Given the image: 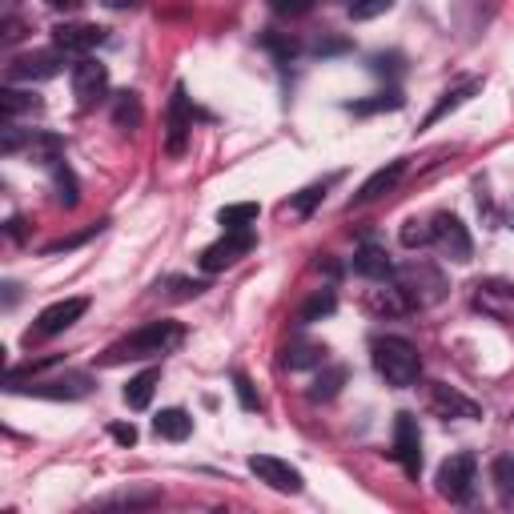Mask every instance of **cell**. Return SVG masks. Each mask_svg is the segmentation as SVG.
Returning a JSON list of instances; mask_svg holds the SVG:
<instances>
[{
  "label": "cell",
  "mask_w": 514,
  "mask_h": 514,
  "mask_svg": "<svg viewBox=\"0 0 514 514\" xmlns=\"http://www.w3.org/2000/svg\"><path fill=\"white\" fill-rule=\"evenodd\" d=\"M249 474H253L257 482H266L270 490H278V494H302V490H306L302 470L290 466L286 458H274V454H253V458H249Z\"/></svg>",
  "instance_id": "cell-8"
},
{
  "label": "cell",
  "mask_w": 514,
  "mask_h": 514,
  "mask_svg": "<svg viewBox=\"0 0 514 514\" xmlns=\"http://www.w3.org/2000/svg\"><path fill=\"white\" fill-rule=\"evenodd\" d=\"M370 69H374V73H382V77H398V73H402V57H398V53L374 57V61H370Z\"/></svg>",
  "instance_id": "cell-42"
},
{
  "label": "cell",
  "mask_w": 514,
  "mask_h": 514,
  "mask_svg": "<svg viewBox=\"0 0 514 514\" xmlns=\"http://www.w3.org/2000/svg\"><path fill=\"white\" fill-rule=\"evenodd\" d=\"M157 494L153 490H125V494H113V498H105L101 506H141V502H153Z\"/></svg>",
  "instance_id": "cell-39"
},
{
  "label": "cell",
  "mask_w": 514,
  "mask_h": 514,
  "mask_svg": "<svg viewBox=\"0 0 514 514\" xmlns=\"http://www.w3.org/2000/svg\"><path fill=\"white\" fill-rule=\"evenodd\" d=\"M406 173V161L398 157V161H390V165H382V169H374L366 181H362V189L354 193V201H350V209L354 205H370V201H378L382 193H390L394 185H398V177Z\"/></svg>",
  "instance_id": "cell-18"
},
{
  "label": "cell",
  "mask_w": 514,
  "mask_h": 514,
  "mask_svg": "<svg viewBox=\"0 0 514 514\" xmlns=\"http://www.w3.org/2000/svg\"><path fill=\"white\" fill-rule=\"evenodd\" d=\"M402 245H406V249H422V245H434V237H430V221H418V217H410V221L402 225Z\"/></svg>",
  "instance_id": "cell-34"
},
{
  "label": "cell",
  "mask_w": 514,
  "mask_h": 514,
  "mask_svg": "<svg viewBox=\"0 0 514 514\" xmlns=\"http://www.w3.org/2000/svg\"><path fill=\"white\" fill-rule=\"evenodd\" d=\"M430 237H434V245L450 257V262H458V266H466L470 257H474V241H470L466 225L454 213H446V209L430 217Z\"/></svg>",
  "instance_id": "cell-7"
},
{
  "label": "cell",
  "mask_w": 514,
  "mask_h": 514,
  "mask_svg": "<svg viewBox=\"0 0 514 514\" xmlns=\"http://www.w3.org/2000/svg\"><path fill=\"white\" fill-rule=\"evenodd\" d=\"M209 286L205 282H197V278H165L161 286H157V294H165V298H173V302H189V298H201Z\"/></svg>",
  "instance_id": "cell-32"
},
{
  "label": "cell",
  "mask_w": 514,
  "mask_h": 514,
  "mask_svg": "<svg viewBox=\"0 0 514 514\" xmlns=\"http://www.w3.org/2000/svg\"><path fill=\"white\" fill-rule=\"evenodd\" d=\"M262 45L278 57V61H294L298 57V41H290V37H278V33H266L262 37Z\"/></svg>",
  "instance_id": "cell-38"
},
{
  "label": "cell",
  "mask_w": 514,
  "mask_h": 514,
  "mask_svg": "<svg viewBox=\"0 0 514 514\" xmlns=\"http://www.w3.org/2000/svg\"><path fill=\"white\" fill-rule=\"evenodd\" d=\"M233 394H237L241 410H262V398H257V390H253V382L245 374H233Z\"/></svg>",
  "instance_id": "cell-37"
},
{
  "label": "cell",
  "mask_w": 514,
  "mask_h": 514,
  "mask_svg": "<svg viewBox=\"0 0 514 514\" xmlns=\"http://www.w3.org/2000/svg\"><path fill=\"white\" fill-rule=\"evenodd\" d=\"M85 310H89V298H61V302L45 306V310L37 314V326L29 330V342H33V338H53V334H65L69 326H77V322L85 318Z\"/></svg>",
  "instance_id": "cell-10"
},
{
  "label": "cell",
  "mask_w": 514,
  "mask_h": 514,
  "mask_svg": "<svg viewBox=\"0 0 514 514\" xmlns=\"http://www.w3.org/2000/svg\"><path fill=\"white\" fill-rule=\"evenodd\" d=\"M153 430H157V438H169V442H185V438L193 434V418H189L181 406H169V410H161V414L153 418Z\"/></svg>",
  "instance_id": "cell-21"
},
{
  "label": "cell",
  "mask_w": 514,
  "mask_h": 514,
  "mask_svg": "<svg viewBox=\"0 0 514 514\" xmlns=\"http://www.w3.org/2000/svg\"><path fill=\"white\" fill-rule=\"evenodd\" d=\"M394 458L402 462V470L410 478H418V470H422V434H418V418L406 414V410L394 418Z\"/></svg>",
  "instance_id": "cell-14"
},
{
  "label": "cell",
  "mask_w": 514,
  "mask_h": 514,
  "mask_svg": "<svg viewBox=\"0 0 514 514\" xmlns=\"http://www.w3.org/2000/svg\"><path fill=\"white\" fill-rule=\"evenodd\" d=\"M474 474H478L474 454H450V458L438 466L434 486H438V494H442V498H450V502H466V498L474 494Z\"/></svg>",
  "instance_id": "cell-5"
},
{
  "label": "cell",
  "mask_w": 514,
  "mask_h": 514,
  "mask_svg": "<svg viewBox=\"0 0 514 514\" xmlns=\"http://www.w3.org/2000/svg\"><path fill=\"white\" fill-rule=\"evenodd\" d=\"M141 121H145L141 97H137L133 89L117 93V97H113V125H117V129H125V133H133V129H141Z\"/></svg>",
  "instance_id": "cell-22"
},
{
  "label": "cell",
  "mask_w": 514,
  "mask_h": 514,
  "mask_svg": "<svg viewBox=\"0 0 514 514\" xmlns=\"http://www.w3.org/2000/svg\"><path fill=\"white\" fill-rule=\"evenodd\" d=\"M45 5H53V9H77L81 0H45Z\"/></svg>",
  "instance_id": "cell-46"
},
{
  "label": "cell",
  "mask_w": 514,
  "mask_h": 514,
  "mask_svg": "<svg viewBox=\"0 0 514 514\" xmlns=\"http://www.w3.org/2000/svg\"><path fill=\"white\" fill-rule=\"evenodd\" d=\"M37 109H41V97H33V93H21V89L0 93V113H5V121H17L21 113H37Z\"/></svg>",
  "instance_id": "cell-29"
},
{
  "label": "cell",
  "mask_w": 514,
  "mask_h": 514,
  "mask_svg": "<svg viewBox=\"0 0 514 514\" xmlns=\"http://www.w3.org/2000/svg\"><path fill=\"white\" fill-rule=\"evenodd\" d=\"M474 310L502 322V326H514V282L506 278H482L474 282Z\"/></svg>",
  "instance_id": "cell-6"
},
{
  "label": "cell",
  "mask_w": 514,
  "mask_h": 514,
  "mask_svg": "<svg viewBox=\"0 0 514 514\" xmlns=\"http://www.w3.org/2000/svg\"><path fill=\"white\" fill-rule=\"evenodd\" d=\"M185 342V326L181 322H169V318H157V322H145L141 330H133L129 338L113 342L97 362L101 366H125V362H153V358H165L173 354L177 346Z\"/></svg>",
  "instance_id": "cell-1"
},
{
  "label": "cell",
  "mask_w": 514,
  "mask_h": 514,
  "mask_svg": "<svg viewBox=\"0 0 514 514\" xmlns=\"http://www.w3.org/2000/svg\"><path fill=\"white\" fill-rule=\"evenodd\" d=\"M342 49H350L346 41H326V45H318V53H342Z\"/></svg>",
  "instance_id": "cell-44"
},
{
  "label": "cell",
  "mask_w": 514,
  "mask_h": 514,
  "mask_svg": "<svg viewBox=\"0 0 514 514\" xmlns=\"http://www.w3.org/2000/svg\"><path fill=\"white\" fill-rule=\"evenodd\" d=\"M354 274H362V278H370V282H386V278H394V262H390L386 245H378V241H362V245H358V253H354Z\"/></svg>",
  "instance_id": "cell-17"
},
{
  "label": "cell",
  "mask_w": 514,
  "mask_h": 514,
  "mask_svg": "<svg viewBox=\"0 0 514 514\" xmlns=\"http://www.w3.org/2000/svg\"><path fill=\"white\" fill-rule=\"evenodd\" d=\"M478 89H482V81H478V77H466V81H458L454 89H446V93H442V101H438V105H434V109L426 113L422 129H430V125H438L442 117H450L454 109H462V105H466V101H470V97H474Z\"/></svg>",
  "instance_id": "cell-19"
},
{
  "label": "cell",
  "mask_w": 514,
  "mask_h": 514,
  "mask_svg": "<svg viewBox=\"0 0 514 514\" xmlns=\"http://www.w3.org/2000/svg\"><path fill=\"white\" fill-rule=\"evenodd\" d=\"M390 9H394V0H350V17L354 21H374V17L390 13Z\"/></svg>",
  "instance_id": "cell-35"
},
{
  "label": "cell",
  "mask_w": 514,
  "mask_h": 514,
  "mask_svg": "<svg viewBox=\"0 0 514 514\" xmlns=\"http://www.w3.org/2000/svg\"><path fill=\"white\" fill-rule=\"evenodd\" d=\"M109 434H113L121 446H133V442H137V426H133V422H117V426H109Z\"/></svg>",
  "instance_id": "cell-43"
},
{
  "label": "cell",
  "mask_w": 514,
  "mask_h": 514,
  "mask_svg": "<svg viewBox=\"0 0 514 514\" xmlns=\"http://www.w3.org/2000/svg\"><path fill=\"white\" fill-rule=\"evenodd\" d=\"M61 69H65V53H61V49H37V53H25V57L9 61L5 77L33 85V81H53Z\"/></svg>",
  "instance_id": "cell-9"
},
{
  "label": "cell",
  "mask_w": 514,
  "mask_h": 514,
  "mask_svg": "<svg viewBox=\"0 0 514 514\" xmlns=\"http://www.w3.org/2000/svg\"><path fill=\"white\" fill-rule=\"evenodd\" d=\"M366 306H370L374 314H386V318H402V314H410V302L402 298V290H398V286H390V290H370Z\"/></svg>",
  "instance_id": "cell-28"
},
{
  "label": "cell",
  "mask_w": 514,
  "mask_h": 514,
  "mask_svg": "<svg viewBox=\"0 0 514 514\" xmlns=\"http://www.w3.org/2000/svg\"><path fill=\"white\" fill-rule=\"evenodd\" d=\"M338 310V298H334V290H318L302 310H298V322L302 326H310V322H322V318H330Z\"/></svg>",
  "instance_id": "cell-31"
},
{
  "label": "cell",
  "mask_w": 514,
  "mask_h": 514,
  "mask_svg": "<svg viewBox=\"0 0 514 514\" xmlns=\"http://www.w3.org/2000/svg\"><path fill=\"white\" fill-rule=\"evenodd\" d=\"M270 5H274L278 17H306L314 0H270Z\"/></svg>",
  "instance_id": "cell-40"
},
{
  "label": "cell",
  "mask_w": 514,
  "mask_h": 514,
  "mask_svg": "<svg viewBox=\"0 0 514 514\" xmlns=\"http://www.w3.org/2000/svg\"><path fill=\"white\" fill-rule=\"evenodd\" d=\"M426 402H430V410H434L438 418H482V406H478L474 398H466L462 390L446 386V382H430Z\"/></svg>",
  "instance_id": "cell-15"
},
{
  "label": "cell",
  "mask_w": 514,
  "mask_h": 514,
  "mask_svg": "<svg viewBox=\"0 0 514 514\" xmlns=\"http://www.w3.org/2000/svg\"><path fill=\"white\" fill-rule=\"evenodd\" d=\"M53 185H57V201L65 205V209H73L81 197H77V177H73V169L65 165V161H57L53 165Z\"/></svg>",
  "instance_id": "cell-33"
},
{
  "label": "cell",
  "mask_w": 514,
  "mask_h": 514,
  "mask_svg": "<svg viewBox=\"0 0 514 514\" xmlns=\"http://www.w3.org/2000/svg\"><path fill=\"white\" fill-rule=\"evenodd\" d=\"M394 286L402 290V298L410 302V310H430V306H438L442 298H446V290H450V282H446V274L438 270V266H430V262H406V266H398L394 270Z\"/></svg>",
  "instance_id": "cell-3"
},
{
  "label": "cell",
  "mask_w": 514,
  "mask_h": 514,
  "mask_svg": "<svg viewBox=\"0 0 514 514\" xmlns=\"http://www.w3.org/2000/svg\"><path fill=\"white\" fill-rule=\"evenodd\" d=\"M105 93H109V69L101 61H93V57H81L73 65V97H77V105L93 109L97 101H105Z\"/></svg>",
  "instance_id": "cell-12"
},
{
  "label": "cell",
  "mask_w": 514,
  "mask_h": 514,
  "mask_svg": "<svg viewBox=\"0 0 514 514\" xmlns=\"http://www.w3.org/2000/svg\"><path fill=\"white\" fill-rule=\"evenodd\" d=\"M374 370L386 378V386L406 390L422 378V354H418L414 342H406L398 334H386V338L374 342Z\"/></svg>",
  "instance_id": "cell-2"
},
{
  "label": "cell",
  "mask_w": 514,
  "mask_h": 514,
  "mask_svg": "<svg viewBox=\"0 0 514 514\" xmlns=\"http://www.w3.org/2000/svg\"><path fill=\"white\" fill-rule=\"evenodd\" d=\"M25 390L33 398H49V402H77V398H85L93 390V378L69 370V374H57V378H33V386H21L17 394H25Z\"/></svg>",
  "instance_id": "cell-11"
},
{
  "label": "cell",
  "mask_w": 514,
  "mask_h": 514,
  "mask_svg": "<svg viewBox=\"0 0 514 514\" xmlns=\"http://www.w3.org/2000/svg\"><path fill=\"white\" fill-rule=\"evenodd\" d=\"M346 382H350V366H326V370L314 378V386H310V402H330V398H338Z\"/></svg>",
  "instance_id": "cell-25"
},
{
  "label": "cell",
  "mask_w": 514,
  "mask_h": 514,
  "mask_svg": "<svg viewBox=\"0 0 514 514\" xmlns=\"http://www.w3.org/2000/svg\"><path fill=\"white\" fill-rule=\"evenodd\" d=\"M97 45H105V29L101 25L65 21V25L53 29V49H61L65 57H89Z\"/></svg>",
  "instance_id": "cell-13"
},
{
  "label": "cell",
  "mask_w": 514,
  "mask_h": 514,
  "mask_svg": "<svg viewBox=\"0 0 514 514\" xmlns=\"http://www.w3.org/2000/svg\"><path fill=\"white\" fill-rule=\"evenodd\" d=\"M490 482L498 490V502L502 506H514V454H498L490 462Z\"/></svg>",
  "instance_id": "cell-26"
},
{
  "label": "cell",
  "mask_w": 514,
  "mask_h": 514,
  "mask_svg": "<svg viewBox=\"0 0 514 514\" xmlns=\"http://www.w3.org/2000/svg\"><path fill=\"white\" fill-rule=\"evenodd\" d=\"M322 197H326V185H310V189H302L286 209H290V213H298V217H310V213H314V205H318Z\"/></svg>",
  "instance_id": "cell-36"
},
{
  "label": "cell",
  "mask_w": 514,
  "mask_h": 514,
  "mask_svg": "<svg viewBox=\"0 0 514 514\" xmlns=\"http://www.w3.org/2000/svg\"><path fill=\"white\" fill-rule=\"evenodd\" d=\"M326 346L322 342H306V338H298V342H290L286 350H282V366L286 370H314V366H326Z\"/></svg>",
  "instance_id": "cell-20"
},
{
  "label": "cell",
  "mask_w": 514,
  "mask_h": 514,
  "mask_svg": "<svg viewBox=\"0 0 514 514\" xmlns=\"http://www.w3.org/2000/svg\"><path fill=\"white\" fill-rule=\"evenodd\" d=\"M189 129H193V109H189V101H185V89H177L173 101H169V125H165V149H169L173 157L185 153Z\"/></svg>",
  "instance_id": "cell-16"
},
{
  "label": "cell",
  "mask_w": 514,
  "mask_h": 514,
  "mask_svg": "<svg viewBox=\"0 0 514 514\" xmlns=\"http://www.w3.org/2000/svg\"><path fill=\"white\" fill-rule=\"evenodd\" d=\"M257 217H262V205L257 201H237V205L217 209V225L221 229H253Z\"/></svg>",
  "instance_id": "cell-27"
},
{
  "label": "cell",
  "mask_w": 514,
  "mask_h": 514,
  "mask_svg": "<svg viewBox=\"0 0 514 514\" xmlns=\"http://www.w3.org/2000/svg\"><path fill=\"white\" fill-rule=\"evenodd\" d=\"M157 382H161V370H157V366H149V370H141L137 378H129V386H125V406H129V410H145V406L153 402Z\"/></svg>",
  "instance_id": "cell-24"
},
{
  "label": "cell",
  "mask_w": 514,
  "mask_h": 514,
  "mask_svg": "<svg viewBox=\"0 0 514 514\" xmlns=\"http://www.w3.org/2000/svg\"><path fill=\"white\" fill-rule=\"evenodd\" d=\"M25 153L37 161V165H57L61 153H65V141L53 137V133H41V129H29V141H25Z\"/></svg>",
  "instance_id": "cell-23"
},
{
  "label": "cell",
  "mask_w": 514,
  "mask_h": 514,
  "mask_svg": "<svg viewBox=\"0 0 514 514\" xmlns=\"http://www.w3.org/2000/svg\"><path fill=\"white\" fill-rule=\"evenodd\" d=\"M253 245H257V233H253V229H225V237H217L213 245H205V249H201L197 262H201V270H205V274H221V270L237 266Z\"/></svg>",
  "instance_id": "cell-4"
},
{
  "label": "cell",
  "mask_w": 514,
  "mask_h": 514,
  "mask_svg": "<svg viewBox=\"0 0 514 514\" xmlns=\"http://www.w3.org/2000/svg\"><path fill=\"white\" fill-rule=\"evenodd\" d=\"M406 101H402V93L398 89H386V93H374L370 101H354V105H346L350 113H358V117H370V113H394V109H402Z\"/></svg>",
  "instance_id": "cell-30"
},
{
  "label": "cell",
  "mask_w": 514,
  "mask_h": 514,
  "mask_svg": "<svg viewBox=\"0 0 514 514\" xmlns=\"http://www.w3.org/2000/svg\"><path fill=\"white\" fill-rule=\"evenodd\" d=\"M101 229H105V225H93V229H85V233H77V237H65V241H53V245H49L45 253H65V249H77V245H85L89 237H97Z\"/></svg>",
  "instance_id": "cell-41"
},
{
  "label": "cell",
  "mask_w": 514,
  "mask_h": 514,
  "mask_svg": "<svg viewBox=\"0 0 514 514\" xmlns=\"http://www.w3.org/2000/svg\"><path fill=\"white\" fill-rule=\"evenodd\" d=\"M101 5H109V9H133V5H141V0H101Z\"/></svg>",
  "instance_id": "cell-45"
}]
</instances>
